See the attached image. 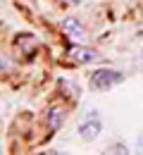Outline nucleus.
I'll list each match as a JSON object with an SVG mask.
<instances>
[{
    "label": "nucleus",
    "instance_id": "nucleus-1",
    "mask_svg": "<svg viewBox=\"0 0 143 155\" xmlns=\"http://www.w3.org/2000/svg\"><path fill=\"white\" fill-rule=\"evenodd\" d=\"M124 81V74L117 69H98L91 74V88L93 91H110Z\"/></svg>",
    "mask_w": 143,
    "mask_h": 155
},
{
    "label": "nucleus",
    "instance_id": "nucleus-5",
    "mask_svg": "<svg viewBox=\"0 0 143 155\" xmlns=\"http://www.w3.org/2000/svg\"><path fill=\"white\" fill-rule=\"evenodd\" d=\"M62 122H64V107L53 105V107L48 110V115H45V124H48V129H50V131H57V129L62 127Z\"/></svg>",
    "mask_w": 143,
    "mask_h": 155
},
{
    "label": "nucleus",
    "instance_id": "nucleus-2",
    "mask_svg": "<svg viewBox=\"0 0 143 155\" xmlns=\"http://www.w3.org/2000/svg\"><path fill=\"white\" fill-rule=\"evenodd\" d=\"M62 31L74 41V43H81V45L88 43V31H86V26H83L79 19H74V17H69V19L62 21Z\"/></svg>",
    "mask_w": 143,
    "mask_h": 155
},
{
    "label": "nucleus",
    "instance_id": "nucleus-7",
    "mask_svg": "<svg viewBox=\"0 0 143 155\" xmlns=\"http://www.w3.org/2000/svg\"><path fill=\"white\" fill-rule=\"evenodd\" d=\"M64 2H72V5H76V2H81V0H64Z\"/></svg>",
    "mask_w": 143,
    "mask_h": 155
},
{
    "label": "nucleus",
    "instance_id": "nucleus-6",
    "mask_svg": "<svg viewBox=\"0 0 143 155\" xmlns=\"http://www.w3.org/2000/svg\"><path fill=\"white\" fill-rule=\"evenodd\" d=\"M7 67H10L7 64V55H2V72H7Z\"/></svg>",
    "mask_w": 143,
    "mask_h": 155
},
{
    "label": "nucleus",
    "instance_id": "nucleus-3",
    "mask_svg": "<svg viewBox=\"0 0 143 155\" xmlns=\"http://www.w3.org/2000/svg\"><path fill=\"white\" fill-rule=\"evenodd\" d=\"M69 58L74 60V62H79V64H91V62H98V60H100V53L79 43V45H74V48L69 50Z\"/></svg>",
    "mask_w": 143,
    "mask_h": 155
},
{
    "label": "nucleus",
    "instance_id": "nucleus-4",
    "mask_svg": "<svg viewBox=\"0 0 143 155\" xmlns=\"http://www.w3.org/2000/svg\"><path fill=\"white\" fill-rule=\"evenodd\" d=\"M102 131V122L98 117H93V119H86L83 124H79V138L81 141H93V138H98Z\"/></svg>",
    "mask_w": 143,
    "mask_h": 155
}]
</instances>
